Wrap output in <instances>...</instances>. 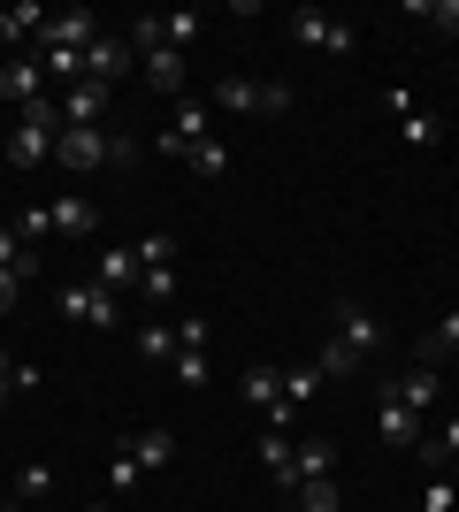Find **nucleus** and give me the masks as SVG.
Returning a JSON list of instances; mask_svg holds the SVG:
<instances>
[{
  "instance_id": "nucleus-1",
  "label": "nucleus",
  "mask_w": 459,
  "mask_h": 512,
  "mask_svg": "<svg viewBox=\"0 0 459 512\" xmlns=\"http://www.w3.org/2000/svg\"><path fill=\"white\" fill-rule=\"evenodd\" d=\"M54 138H62L54 100H31L16 115V130H8V161H16V169H39V161H54Z\"/></svg>"
},
{
  "instance_id": "nucleus-2",
  "label": "nucleus",
  "mask_w": 459,
  "mask_h": 512,
  "mask_svg": "<svg viewBox=\"0 0 459 512\" xmlns=\"http://www.w3.org/2000/svg\"><path fill=\"white\" fill-rule=\"evenodd\" d=\"M54 161H62L69 176H92V169H108V161H138L131 138H108V130H62L54 138Z\"/></svg>"
},
{
  "instance_id": "nucleus-3",
  "label": "nucleus",
  "mask_w": 459,
  "mask_h": 512,
  "mask_svg": "<svg viewBox=\"0 0 459 512\" xmlns=\"http://www.w3.org/2000/svg\"><path fill=\"white\" fill-rule=\"evenodd\" d=\"M215 115H207V100H169V130H161V138H153V146L169 153V161H184V153L199 146V138H215Z\"/></svg>"
},
{
  "instance_id": "nucleus-4",
  "label": "nucleus",
  "mask_w": 459,
  "mask_h": 512,
  "mask_svg": "<svg viewBox=\"0 0 459 512\" xmlns=\"http://www.w3.org/2000/svg\"><path fill=\"white\" fill-rule=\"evenodd\" d=\"M291 39L322 46V54H352V46H360V31H352V23H337V16H322V8H291Z\"/></svg>"
},
{
  "instance_id": "nucleus-5",
  "label": "nucleus",
  "mask_w": 459,
  "mask_h": 512,
  "mask_svg": "<svg viewBox=\"0 0 459 512\" xmlns=\"http://www.w3.org/2000/svg\"><path fill=\"white\" fill-rule=\"evenodd\" d=\"M62 314L69 321H92V329H115L123 321V306H115V291H100V283H62Z\"/></svg>"
},
{
  "instance_id": "nucleus-6",
  "label": "nucleus",
  "mask_w": 459,
  "mask_h": 512,
  "mask_svg": "<svg viewBox=\"0 0 459 512\" xmlns=\"http://www.w3.org/2000/svg\"><path fill=\"white\" fill-rule=\"evenodd\" d=\"M100 39V16L92 8H62V16H46L39 46H62V54H85V46Z\"/></svg>"
},
{
  "instance_id": "nucleus-7",
  "label": "nucleus",
  "mask_w": 459,
  "mask_h": 512,
  "mask_svg": "<svg viewBox=\"0 0 459 512\" xmlns=\"http://www.w3.org/2000/svg\"><path fill=\"white\" fill-rule=\"evenodd\" d=\"M131 69H138L131 39H92L85 46V77H92V85H115V77H131Z\"/></svg>"
},
{
  "instance_id": "nucleus-8",
  "label": "nucleus",
  "mask_w": 459,
  "mask_h": 512,
  "mask_svg": "<svg viewBox=\"0 0 459 512\" xmlns=\"http://www.w3.org/2000/svg\"><path fill=\"white\" fill-rule=\"evenodd\" d=\"M0 100H16V107L46 100V69H39V54H16V62L0 69Z\"/></svg>"
},
{
  "instance_id": "nucleus-9",
  "label": "nucleus",
  "mask_w": 459,
  "mask_h": 512,
  "mask_svg": "<svg viewBox=\"0 0 459 512\" xmlns=\"http://www.w3.org/2000/svg\"><path fill=\"white\" fill-rule=\"evenodd\" d=\"M329 474H337V444H322V436H314V444H291V482H329Z\"/></svg>"
},
{
  "instance_id": "nucleus-10",
  "label": "nucleus",
  "mask_w": 459,
  "mask_h": 512,
  "mask_svg": "<svg viewBox=\"0 0 459 512\" xmlns=\"http://www.w3.org/2000/svg\"><path fill=\"white\" fill-rule=\"evenodd\" d=\"M375 428H383V444H421V413L406 406V398H391V390H383V413H375Z\"/></svg>"
},
{
  "instance_id": "nucleus-11",
  "label": "nucleus",
  "mask_w": 459,
  "mask_h": 512,
  "mask_svg": "<svg viewBox=\"0 0 459 512\" xmlns=\"http://www.w3.org/2000/svg\"><path fill=\"white\" fill-rule=\"evenodd\" d=\"M115 451H131L138 467L153 474V467H169V459H176V436H169V428H138V436H123Z\"/></svg>"
},
{
  "instance_id": "nucleus-12",
  "label": "nucleus",
  "mask_w": 459,
  "mask_h": 512,
  "mask_svg": "<svg viewBox=\"0 0 459 512\" xmlns=\"http://www.w3.org/2000/svg\"><path fill=\"white\" fill-rule=\"evenodd\" d=\"M138 69H146V85H161L169 100H184V54H176V46H153Z\"/></svg>"
},
{
  "instance_id": "nucleus-13",
  "label": "nucleus",
  "mask_w": 459,
  "mask_h": 512,
  "mask_svg": "<svg viewBox=\"0 0 459 512\" xmlns=\"http://www.w3.org/2000/svg\"><path fill=\"white\" fill-rule=\"evenodd\" d=\"M92 222H100V214H92L85 192H62V199H54V237H92Z\"/></svg>"
},
{
  "instance_id": "nucleus-14",
  "label": "nucleus",
  "mask_w": 459,
  "mask_h": 512,
  "mask_svg": "<svg viewBox=\"0 0 459 512\" xmlns=\"http://www.w3.org/2000/svg\"><path fill=\"white\" fill-rule=\"evenodd\" d=\"M245 398H253V406H261V413H276V406H291V398H284V367H245Z\"/></svg>"
},
{
  "instance_id": "nucleus-15",
  "label": "nucleus",
  "mask_w": 459,
  "mask_h": 512,
  "mask_svg": "<svg viewBox=\"0 0 459 512\" xmlns=\"http://www.w3.org/2000/svg\"><path fill=\"white\" fill-rule=\"evenodd\" d=\"M437 367H406V375H398V383H391V398H406V406H414V413H429V406H437Z\"/></svg>"
},
{
  "instance_id": "nucleus-16",
  "label": "nucleus",
  "mask_w": 459,
  "mask_h": 512,
  "mask_svg": "<svg viewBox=\"0 0 459 512\" xmlns=\"http://www.w3.org/2000/svg\"><path fill=\"white\" fill-rule=\"evenodd\" d=\"M337 337H345L352 352L368 360V352H375V337H383V329H375V314H368V306H337Z\"/></svg>"
},
{
  "instance_id": "nucleus-17",
  "label": "nucleus",
  "mask_w": 459,
  "mask_h": 512,
  "mask_svg": "<svg viewBox=\"0 0 459 512\" xmlns=\"http://www.w3.org/2000/svg\"><path fill=\"white\" fill-rule=\"evenodd\" d=\"M138 276H146V268H138V253H123V245H108V260L92 268V283H100V291H131Z\"/></svg>"
},
{
  "instance_id": "nucleus-18",
  "label": "nucleus",
  "mask_w": 459,
  "mask_h": 512,
  "mask_svg": "<svg viewBox=\"0 0 459 512\" xmlns=\"http://www.w3.org/2000/svg\"><path fill=\"white\" fill-rule=\"evenodd\" d=\"M215 107H222V115H261V85H253V77H222Z\"/></svg>"
},
{
  "instance_id": "nucleus-19",
  "label": "nucleus",
  "mask_w": 459,
  "mask_h": 512,
  "mask_svg": "<svg viewBox=\"0 0 459 512\" xmlns=\"http://www.w3.org/2000/svg\"><path fill=\"white\" fill-rule=\"evenodd\" d=\"M261 467L268 474H276V490H299V482H291V436H284V428H268V436H261Z\"/></svg>"
},
{
  "instance_id": "nucleus-20",
  "label": "nucleus",
  "mask_w": 459,
  "mask_h": 512,
  "mask_svg": "<svg viewBox=\"0 0 459 512\" xmlns=\"http://www.w3.org/2000/svg\"><path fill=\"white\" fill-rule=\"evenodd\" d=\"M31 31H46V8H31V0H23V8H0V46H23Z\"/></svg>"
},
{
  "instance_id": "nucleus-21",
  "label": "nucleus",
  "mask_w": 459,
  "mask_h": 512,
  "mask_svg": "<svg viewBox=\"0 0 459 512\" xmlns=\"http://www.w3.org/2000/svg\"><path fill=\"white\" fill-rule=\"evenodd\" d=\"M184 161H192V169L207 176V184H222V176H230V146H222V138H199V146L184 153Z\"/></svg>"
},
{
  "instance_id": "nucleus-22",
  "label": "nucleus",
  "mask_w": 459,
  "mask_h": 512,
  "mask_svg": "<svg viewBox=\"0 0 459 512\" xmlns=\"http://www.w3.org/2000/svg\"><path fill=\"white\" fill-rule=\"evenodd\" d=\"M437 352H459V306H452V314H444V321H437V329H429V337H421V352H414V367H429V360H437Z\"/></svg>"
},
{
  "instance_id": "nucleus-23",
  "label": "nucleus",
  "mask_w": 459,
  "mask_h": 512,
  "mask_svg": "<svg viewBox=\"0 0 459 512\" xmlns=\"http://www.w3.org/2000/svg\"><path fill=\"white\" fill-rule=\"evenodd\" d=\"M284 512H345V505H337V482H306L284 497Z\"/></svg>"
},
{
  "instance_id": "nucleus-24",
  "label": "nucleus",
  "mask_w": 459,
  "mask_h": 512,
  "mask_svg": "<svg viewBox=\"0 0 459 512\" xmlns=\"http://www.w3.org/2000/svg\"><path fill=\"white\" fill-rule=\"evenodd\" d=\"M131 253H138V268H176V245H169V230H146V237L131 245Z\"/></svg>"
},
{
  "instance_id": "nucleus-25",
  "label": "nucleus",
  "mask_w": 459,
  "mask_h": 512,
  "mask_svg": "<svg viewBox=\"0 0 459 512\" xmlns=\"http://www.w3.org/2000/svg\"><path fill=\"white\" fill-rule=\"evenodd\" d=\"M123 39H131V54L146 62L153 46H169V31H161V16H131V31H123Z\"/></svg>"
},
{
  "instance_id": "nucleus-26",
  "label": "nucleus",
  "mask_w": 459,
  "mask_h": 512,
  "mask_svg": "<svg viewBox=\"0 0 459 512\" xmlns=\"http://www.w3.org/2000/svg\"><path fill=\"white\" fill-rule=\"evenodd\" d=\"M31 383H39V367H31V360H8V352H0V406H8L16 390H31Z\"/></svg>"
},
{
  "instance_id": "nucleus-27",
  "label": "nucleus",
  "mask_w": 459,
  "mask_h": 512,
  "mask_svg": "<svg viewBox=\"0 0 459 512\" xmlns=\"http://www.w3.org/2000/svg\"><path fill=\"white\" fill-rule=\"evenodd\" d=\"M138 482H146V467H138L131 451H115V459H108V490H115V497H131Z\"/></svg>"
},
{
  "instance_id": "nucleus-28",
  "label": "nucleus",
  "mask_w": 459,
  "mask_h": 512,
  "mask_svg": "<svg viewBox=\"0 0 459 512\" xmlns=\"http://www.w3.org/2000/svg\"><path fill=\"white\" fill-rule=\"evenodd\" d=\"M314 367H322V383H329V375H352V367H360V352H352L345 337H329V344H322V360H314Z\"/></svg>"
},
{
  "instance_id": "nucleus-29",
  "label": "nucleus",
  "mask_w": 459,
  "mask_h": 512,
  "mask_svg": "<svg viewBox=\"0 0 459 512\" xmlns=\"http://www.w3.org/2000/svg\"><path fill=\"white\" fill-rule=\"evenodd\" d=\"M414 23H437V31L459 39V0H414Z\"/></svg>"
},
{
  "instance_id": "nucleus-30",
  "label": "nucleus",
  "mask_w": 459,
  "mask_h": 512,
  "mask_svg": "<svg viewBox=\"0 0 459 512\" xmlns=\"http://www.w3.org/2000/svg\"><path fill=\"white\" fill-rule=\"evenodd\" d=\"M284 398H291V406L322 398V367H291V375H284Z\"/></svg>"
},
{
  "instance_id": "nucleus-31",
  "label": "nucleus",
  "mask_w": 459,
  "mask_h": 512,
  "mask_svg": "<svg viewBox=\"0 0 459 512\" xmlns=\"http://www.w3.org/2000/svg\"><path fill=\"white\" fill-rule=\"evenodd\" d=\"M138 360H176V329H138Z\"/></svg>"
},
{
  "instance_id": "nucleus-32",
  "label": "nucleus",
  "mask_w": 459,
  "mask_h": 512,
  "mask_svg": "<svg viewBox=\"0 0 459 512\" xmlns=\"http://www.w3.org/2000/svg\"><path fill=\"white\" fill-rule=\"evenodd\" d=\"M161 31H169V46L184 54V46L199 39V16H192V8H176V16H161Z\"/></svg>"
},
{
  "instance_id": "nucleus-33",
  "label": "nucleus",
  "mask_w": 459,
  "mask_h": 512,
  "mask_svg": "<svg viewBox=\"0 0 459 512\" xmlns=\"http://www.w3.org/2000/svg\"><path fill=\"white\" fill-rule=\"evenodd\" d=\"M398 123H406V138H414V146H429V138H437V123H429L414 100H398Z\"/></svg>"
},
{
  "instance_id": "nucleus-34",
  "label": "nucleus",
  "mask_w": 459,
  "mask_h": 512,
  "mask_svg": "<svg viewBox=\"0 0 459 512\" xmlns=\"http://www.w3.org/2000/svg\"><path fill=\"white\" fill-rule=\"evenodd\" d=\"M16 230H23V245H39V237L54 230V207H23V214H16Z\"/></svg>"
},
{
  "instance_id": "nucleus-35",
  "label": "nucleus",
  "mask_w": 459,
  "mask_h": 512,
  "mask_svg": "<svg viewBox=\"0 0 459 512\" xmlns=\"http://www.w3.org/2000/svg\"><path fill=\"white\" fill-rule=\"evenodd\" d=\"M207 337H215V321H176V352H207Z\"/></svg>"
},
{
  "instance_id": "nucleus-36",
  "label": "nucleus",
  "mask_w": 459,
  "mask_h": 512,
  "mask_svg": "<svg viewBox=\"0 0 459 512\" xmlns=\"http://www.w3.org/2000/svg\"><path fill=\"white\" fill-rule=\"evenodd\" d=\"M138 283H146V299H161V306L176 299V268H146V276H138Z\"/></svg>"
},
{
  "instance_id": "nucleus-37",
  "label": "nucleus",
  "mask_w": 459,
  "mask_h": 512,
  "mask_svg": "<svg viewBox=\"0 0 459 512\" xmlns=\"http://www.w3.org/2000/svg\"><path fill=\"white\" fill-rule=\"evenodd\" d=\"M176 383H207V352H176Z\"/></svg>"
},
{
  "instance_id": "nucleus-38",
  "label": "nucleus",
  "mask_w": 459,
  "mask_h": 512,
  "mask_svg": "<svg viewBox=\"0 0 459 512\" xmlns=\"http://www.w3.org/2000/svg\"><path fill=\"white\" fill-rule=\"evenodd\" d=\"M261 115H291V85H261Z\"/></svg>"
},
{
  "instance_id": "nucleus-39",
  "label": "nucleus",
  "mask_w": 459,
  "mask_h": 512,
  "mask_svg": "<svg viewBox=\"0 0 459 512\" xmlns=\"http://www.w3.org/2000/svg\"><path fill=\"white\" fill-rule=\"evenodd\" d=\"M23 497H39V490H54V467H23V482H16Z\"/></svg>"
},
{
  "instance_id": "nucleus-40",
  "label": "nucleus",
  "mask_w": 459,
  "mask_h": 512,
  "mask_svg": "<svg viewBox=\"0 0 459 512\" xmlns=\"http://www.w3.org/2000/svg\"><path fill=\"white\" fill-rule=\"evenodd\" d=\"M16 291H23V276H16V268H0V314L16 306Z\"/></svg>"
},
{
  "instance_id": "nucleus-41",
  "label": "nucleus",
  "mask_w": 459,
  "mask_h": 512,
  "mask_svg": "<svg viewBox=\"0 0 459 512\" xmlns=\"http://www.w3.org/2000/svg\"><path fill=\"white\" fill-rule=\"evenodd\" d=\"M421 512H452V490H444V482H437V490L421 497Z\"/></svg>"
},
{
  "instance_id": "nucleus-42",
  "label": "nucleus",
  "mask_w": 459,
  "mask_h": 512,
  "mask_svg": "<svg viewBox=\"0 0 459 512\" xmlns=\"http://www.w3.org/2000/svg\"><path fill=\"white\" fill-rule=\"evenodd\" d=\"M437 444H444V451H459V413H452V421L437 428Z\"/></svg>"
},
{
  "instance_id": "nucleus-43",
  "label": "nucleus",
  "mask_w": 459,
  "mask_h": 512,
  "mask_svg": "<svg viewBox=\"0 0 459 512\" xmlns=\"http://www.w3.org/2000/svg\"><path fill=\"white\" fill-rule=\"evenodd\" d=\"M92 512H108V505H92Z\"/></svg>"
},
{
  "instance_id": "nucleus-44",
  "label": "nucleus",
  "mask_w": 459,
  "mask_h": 512,
  "mask_svg": "<svg viewBox=\"0 0 459 512\" xmlns=\"http://www.w3.org/2000/svg\"><path fill=\"white\" fill-rule=\"evenodd\" d=\"M8 512H16V505H8Z\"/></svg>"
}]
</instances>
